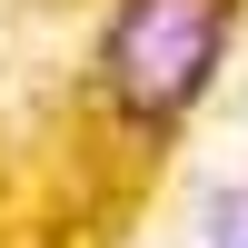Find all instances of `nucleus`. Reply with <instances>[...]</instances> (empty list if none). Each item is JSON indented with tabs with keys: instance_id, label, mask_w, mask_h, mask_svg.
I'll use <instances>...</instances> for the list:
<instances>
[{
	"instance_id": "nucleus-1",
	"label": "nucleus",
	"mask_w": 248,
	"mask_h": 248,
	"mask_svg": "<svg viewBox=\"0 0 248 248\" xmlns=\"http://www.w3.org/2000/svg\"><path fill=\"white\" fill-rule=\"evenodd\" d=\"M229 10L238 0H119L109 40H99V70L129 129H169L199 90H209L218 50H229Z\"/></svg>"
},
{
	"instance_id": "nucleus-2",
	"label": "nucleus",
	"mask_w": 248,
	"mask_h": 248,
	"mask_svg": "<svg viewBox=\"0 0 248 248\" xmlns=\"http://www.w3.org/2000/svg\"><path fill=\"white\" fill-rule=\"evenodd\" d=\"M229 248H248V229H238V238H229Z\"/></svg>"
}]
</instances>
